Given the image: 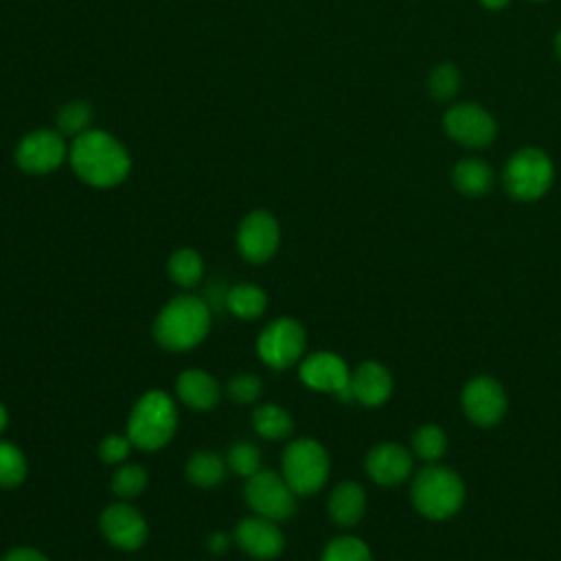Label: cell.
<instances>
[{
	"instance_id": "6da1fadb",
	"label": "cell",
	"mask_w": 561,
	"mask_h": 561,
	"mask_svg": "<svg viewBox=\"0 0 561 561\" xmlns=\"http://www.w3.org/2000/svg\"><path fill=\"white\" fill-rule=\"evenodd\" d=\"M70 162L83 182L99 188L121 184L131 167L125 147L101 129H90L75 138L70 147Z\"/></svg>"
},
{
	"instance_id": "7a4b0ae2",
	"label": "cell",
	"mask_w": 561,
	"mask_h": 561,
	"mask_svg": "<svg viewBox=\"0 0 561 561\" xmlns=\"http://www.w3.org/2000/svg\"><path fill=\"white\" fill-rule=\"evenodd\" d=\"M210 329V311L195 296H178L156 318L153 335L169 351H186L197 346Z\"/></svg>"
},
{
	"instance_id": "3957f363",
	"label": "cell",
	"mask_w": 561,
	"mask_h": 561,
	"mask_svg": "<svg viewBox=\"0 0 561 561\" xmlns=\"http://www.w3.org/2000/svg\"><path fill=\"white\" fill-rule=\"evenodd\" d=\"M178 425V412L171 401L160 390L145 392L127 421V436L134 447H140L145 451H156L164 447Z\"/></svg>"
},
{
	"instance_id": "277c9868",
	"label": "cell",
	"mask_w": 561,
	"mask_h": 561,
	"mask_svg": "<svg viewBox=\"0 0 561 561\" xmlns=\"http://www.w3.org/2000/svg\"><path fill=\"white\" fill-rule=\"evenodd\" d=\"M412 502L430 519H447L465 502L462 478L443 465L423 467L412 482Z\"/></svg>"
},
{
	"instance_id": "5b68a950",
	"label": "cell",
	"mask_w": 561,
	"mask_h": 561,
	"mask_svg": "<svg viewBox=\"0 0 561 561\" xmlns=\"http://www.w3.org/2000/svg\"><path fill=\"white\" fill-rule=\"evenodd\" d=\"M283 478L296 495H311L329 478V456L318 440L298 438L283 454Z\"/></svg>"
},
{
	"instance_id": "8992f818",
	"label": "cell",
	"mask_w": 561,
	"mask_h": 561,
	"mask_svg": "<svg viewBox=\"0 0 561 561\" xmlns=\"http://www.w3.org/2000/svg\"><path fill=\"white\" fill-rule=\"evenodd\" d=\"M552 184V162L539 149L517 151L504 171V186L515 199H537Z\"/></svg>"
},
{
	"instance_id": "52a82bcc",
	"label": "cell",
	"mask_w": 561,
	"mask_h": 561,
	"mask_svg": "<svg viewBox=\"0 0 561 561\" xmlns=\"http://www.w3.org/2000/svg\"><path fill=\"white\" fill-rule=\"evenodd\" d=\"M305 342V329L298 320L278 318L263 329L259 337V355L272 368H287L300 359Z\"/></svg>"
},
{
	"instance_id": "ba28073f",
	"label": "cell",
	"mask_w": 561,
	"mask_h": 561,
	"mask_svg": "<svg viewBox=\"0 0 561 561\" xmlns=\"http://www.w3.org/2000/svg\"><path fill=\"white\" fill-rule=\"evenodd\" d=\"M294 491L285 482V478L276 476L274 471H256L250 476L245 484V500L248 504L267 519H287L296 511Z\"/></svg>"
},
{
	"instance_id": "9c48e42d",
	"label": "cell",
	"mask_w": 561,
	"mask_h": 561,
	"mask_svg": "<svg viewBox=\"0 0 561 561\" xmlns=\"http://www.w3.org/2000/svg\"><path fill=\"white\" fill-rule=\"evenodd\" d=\"M462 410L471 423L491 427L506 412V392L493 377L478 375L462 390Z\"/></svg>"
},
{
	"instance_id": "30bf717a",
	"label": "cell",
	"mask_w": 561,
	"mask_h": 561,
	"mask_svg": "<svg viewBox=\"0 0 561 561\" xmlns=\"http://www.w3.org/2000/svg\"><path fill=\"white\" fill-rule=\"evenodd\" d=\"M300 379L316 390L333 392L340 401H353L351 373L335 353H313L300 364Z\"/></svg>"
},
{
	"instance_id": "8fae6325",
	"label": "cell",
	"mask_w": 561,
	"mask_h": 561,
	"mask_svg": "<svg viewBox=\"0 0 561 561\" xmlns=\"http://www.w3.org/2000/svg\"><path fill=\"white\" fill-rule=\"evenodd\" d=\"M66 158V142L61 134L50 129H39L24 136L18 145L15 160L20 169L28 173H48L55 171Z\"/></svg>"
},
{
	"instance_id": "7c38bea8",
	"label": "cell",
	"mask_w": 561,
	"mask_h": 561,
	"mask_svg": "<svg viewBox=\"0 0 561 561\" xmlns=\"http://www.w3.org/2000/svg\"><path fill=\"white\" fill-rule=\"evenodd\" d=\"M445 129L454 140L467 147H484L495 136L493 118L473 103L454 105L445 114Z\"/></svg>"
},
{
	"instance_id": "4fadbf2b",
	"label": "cell",
	"mask_w": 561,
	"mask_h": 561,
	"mask_svg": "<svg viewBox=\"0 0 561 561\" xmlns=\"http://www.w3.org/2000/svg\"><path fill=\"white\" fill-rule=\"evenodd\" d=\"M237 243L241 254L252 263L267 261L276 248H278V224L276 219L265 210L250 213L237 234Z\"/></svg>"
},
{
	"instance_id": "5bb4252c",
	"label": "cell",
	"mask_w": 561,
	"mask_h": 561,
	"mask_svg": "<svg viewBox=\"0 0 561 561\" xmlns=\"http://www.w3.org/2000/svg\"><path fill=\"white\" fill-rule=\"evenodd\" d=\"M101 528L107 541L121 550H136L147 539V524L129 504L107 506L101 515Z\"/></svg>"
},
{
	"instance_id": "9a60e30c",
	"label": "cell",
	"mask_w": 561,
	"mask_h": 561,
	"mask_svg": "<svg viewBox=\"0 0 561 561\" xmlns=\"http://www.w3.org/2000/svg\"><path fill=\"white\" fill-rule=\"evenodd\" d=\"M234 537L237 543L254 559H274L283 552L285 546V539L274 519H267L263 515L241 519L237 524Z\"/></svg>"
},
{
	"instance_id": "2e32d148",
	"label": "cell",
	"mask_w": 561,
	"mask_h": 561,
	"mask_svg": "<svg viewBox=\"0 0 561 561\" xmlns=\"http://www.w3.org/2000/svg\"><path fill=\"white\" fill-rule=\"evenodd\" d=\"M412 471V454L399 443H379L366 456V473L383 486L403 482Z\"/></svg>"
},
{
	"instance_id": "e0dca14e",
	"label": "cell",
	"mask_w": 561,
	"mask_h": 561,
	"mask_svg": "<svg viewBox=\"0 0 561 561\" xmlns=\"http://www.w3.org/2000/svg\"><path fill=\"white\" fill-rule=\"evenodd\" d=\"M353 399L364 405H381L392 392V377L379 362H364L351 375Z\"/></svg>"
},
{
	"instance_id": "ac0fdd59",
	"label": "cell",
	"mask_w": 561,
	"mask_h": 561,
	"mask_svg": "<svg viewBox=\"0 0 561 561\" xmlns=\"http://www.w3.org/2000/svg\"><path fill=\"white\" fill-rule=\"evenodd\" d=\"M175 388L180 399L195 410H210L219 401V386L204 370H184L178 377Z\"/></svg>"
},
{
	"instance_id": "d6986e66",
	"label": "cell",
	"mask_w": 561,
	"mask_h": 561,
	"mask_svg": "<svg viewBox=\"0 0 561 561\" xmlns=\"http://www.w3.org/2000/svg\"><path fill=\"white\" fill-rule=\"evenodd\" d=\"M364 508H366L364 489L353 480L340 482L329 497V513L333 522L340 526L357 524L364 515Z\"/></svg>"
},
{
	"instance_id": "ffe728a7",
	"label": "cell",
	"mask_w": 561,
	"mask_h": 561,
	"mask_svg": "<svg viewBox=\"0 0 561 561\" xmlns=\"http://www.w3.org/2000/svg\"><path fill=\"white\" fill-rule=\"evenodd\" d=\"M491 180H493V173L482 160L469 158L458 162L454 169V186L462 195H471V197L484 195L491 188Z\"/></svg>"
},
{
	"instance_id": "44dd1931",
	"label": "cell",
	"mask_w": 561,
	"mask_h": 561,
	"mask_svg": "<svg viewBox=\"0 0 561 561\" xmlns=\"http://www.w3.org/2000/svg\"><path fill=\"white\" fill-rule=\"evenodd\" d=\"M265 305H267V296L263 294V289L250 283L237 285L226 294V307L243 320L259 318L265 311Z\"/></svg>"
},
{
	"instance_id": "7402d4cb",
	"label": "cell",
	"mask_w": 561,
	"mask_h": 561,
	"mask_svg": "<svg viewBox=\"0 0 561 561\" xmlns=\"http://www.w3.org/2000/svg\"><path fill=\"white\" fill-rule=\"evenodd\" d=\"M224 473L226 465L215 451H197L186 465V476L195 486H215L221 482Z\"/></svg>"
},
{
	"instance_id": "603a6c76",
	"label": "cell",
	"mask_w": 561,
	"mask_h": 561,
	"mask_svg": "<svg viewBox=\"0 0 561 561\" xmlns=\"http://www.w3.org/2000/svg\"><path fill=\"white\" fill-rule=\"evenodd\" d=\"M254 427L261 436L265 438H283L291 432V416L287 410H283L280 405H261L254 416Z\"/></svg>"
},
{
	"instance_id": "cb8c5ba5",
	"label": "cell",
	"mask_w": 561,
	"mask_h": 561,
	"mask_svg": "<svg viewBox=\"0 0 561 561\" xmlns=\"http://www.w3.org/2000/svg\"><path fill=\"white\" fill-rule=\"evenodd\" d=\"M202 270L204 263L199 254L191 248H182L169 259V274L182 287H193L202 278Z\"/></svg>"
},
{
	"instance_id": "d4e9b609",
	"label": "cell",
	"mask_w": 561,
	"mask_h": 561,
	"mask_svg": "<svg viewBox=\"0 0 561 561\" xmlns=\"http://www.w3.org/2000/svg\"><path fill=\"white\" fill-rule=\"evenodd\" d=\"M414 454L427 462L440 460L447 451V436L438 425H423L414 432L412 438Z\"/></svg>"
},
{
	"instance_id": "484cf974",
	"label": "cell",
	"mask_w": 561,
	"mask_h": 561,
	"mask_svg": "<svg viewBox=\"0 0 561 561\" xmlns=\"http://www.w3.org/2000/svg\"><path fill=\"white\" fill-rule=\"evenodd\" d=\"M26 476V458L22 451L0 440V486H18Z\"/></svg>"
},
{
	"instance_id": "4316f807",
	"label": "cell",
	"mask_w": 561,
	"mask_h": 561,
	"mask_svg": "<svg viewBox=\"0 0 561 561\" xmlns=\"http://www.w3.org/2000/svg\"><path fill=\"white\" fill-rule=\"evenodd\" d=\"M322 561H373L368 546L357 537H337L329 541Z\"/></svg>"
},
{
	"instance_id": "83f0119b",
	"label": "cell",
	"mask_w": 561,
	"mask_h": 561,
	"mask_svg": "<svg viewBox=\"0 0 561 561\" xmlns=\"http://www.w3.org/2000/svg\"><path fill=\"white\" fill-rule=\"evenodd\" d=\"M145 484H147V471L138 465H125L112 478V489L121 497L138 495L145 489Z\"/></svg>"
},
{
	"instance_id": "f1b7e54d",
	"label": "cell",
	"mask_w": 561,
	"mask_h": 561,
	"mask_svg": "<svg viewBox=\"0 0 561 561\" xmlns=\"http://www.w3.org/2000/svg\"><path fill=\"white\" fill-rule=\"evenodd\" d=\"M228 465L239 473V476H254L261 465V454L252 443H234L228 451Z\"/></svg>"
},
{
	"instance_id": "f546056e",
	"label": "cell",
	"mask_w": 561,
	"mask_h": 561,
	"mask_svg": "<svg viewBox=\"0 0 561 561\" xmlns=\"http://www.w3.org/2000/svg\"><path fill=\"white\" fill-rule=\"evenodd\" d=\"M90 116H92V110L88 103L83 101H75V103H68L59 116H57V125L64 134H83L88 123H90Z\"/></svg>"
},
{
	"instance_id": "4dcf8cb0",
	"label": "cell",
	"mask_w": 561,
	"mask_h": 561,
	"mask_svg": "<svg viewBox=\"0 0 561 561\" xmlns=\"http://www.w3.org/2000/svg\"><path fill=\"white\" fill-rule=\"evenodd\" d=\"M458 83H460V77H458L456 68L445 64V66L434 68V72L430 77V92H432L434 99L447 101V99H451L456 94Z\"/></svg>"
},
{
	"instance_id": "1f68e13d",
	"label": "cell",
	"mask_w": 561,
	"mask_h": 561,
	"mask_svg": "<svg viewBox=\"0 0 561 561\" xmlns=\"http://www.w3.org/2000/svg\"><path fill=\"white\" fill-rule=\"evenodd\" d=\"M261 390H263L261 379L254 375H237L228 383V394L237 403H250V401L259 399Z\"/></svg>"
},
{
	"instance_id": "d6a6232c",
	"label": "cell",
	"mask_w": 561,
	"mask_h": 561,
	"mask_svg": "<svg viewBox=\"0 0 561 561\" xmlns=\"http://www.w3.org/2000/svg\"><path fill=\"white\" fill-rule=\"evenodd\" d=\"M129 449H131V440L129 436H107L101 447H99V454L105 462L110 465H116V462H123L127 456H129Z\"/></svg>"
},
{
	"instance_id": "836d02e7",
	"label": "cell",
	"mask_w": 561,
	"mask_h": 561,
	"mask_svg": "<svg viewBox=\"0 0 561 561\" xmlns=\"http://www.w3.org/2000/svg\"><path fill=\"white\" fill-rule=\"evenodd\" d=\"M2 561H48V559L33 548H15V550H9L2 557Z\"/></svg>"
},
{
	"instance_id": "e575fe53",
	"label": "cell",
	"mask_w": 561,
	"mask_h": 561,
	"mask_svg": "<svg viewBox=\"0 0 561 561\" xmlns=\"http://www.w3.org/2000/svg\"><path fill=\"white\" fill-rule=\"evenodd\" d=\"M228 546H230V539H228V535H224V533H213L210 539H208V548H210V552H215V554L226 552Z\"/></svg>"
},
{
	"instance_id": "d590c367",
	"label": "cell",
	"mask_w": 561,
	"mask_h": 561,
	"mask_svg": "<svg viewBox=\"0 0 561 561\" xmlns=\"http://www.w3.org/2000/svg\"><path fill=\"white\" fill-rule=\"evenodd\" d=\"M486 9H502L508 0H480Z\"/></svg>"
},
{
	"instance_id": "8d00e7d4",
	"label": "cell",
	"mask_w": 561,
	"mask_h": 561,
	"mask_svg": "<svg viewBox=\"0 0 561 561\" xmlns=\"http://www.w3.org/2000/svg\"><path fill=\"white\" fill-rule=\"evenodd\" d=\"M7 419H9V416H7V408L0 403V432L7 427Z\"/></svg>"
},
{
	"instance_id": "74e56055",
	"label": "cell",
	"mask_w": 561,
	"mask_h": 561,
	"mask_svg": "<svg viewBox=\"0 0 561 561\" xmlns=\"http://www.w3.org/2000/svg\"><path fill=\"white\" fill-rule=\"evenodd\" d=\"M557 53H559V57H561V33L557 35Z\"/></svg>"
}]
</instances>
